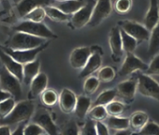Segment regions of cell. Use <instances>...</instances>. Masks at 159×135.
Returning a JSON list of instances; mask_svg holds the SVG:
<instances>
[{"mask_svg":"<svg viewBox=\"0 0 159 135\" xmlns=\"http://www.w3.org/2000/svg\"><path fill=\"white\" fill-rule=\"evenodd\" d=\"M11 131L10 129V125H0V135H10Z\"/></svg>","mask_w":159,"mask_h":135,"instance_id":"44","label":"cell"},{"mask_svg":"<svg viewBox=\"0 0 159 135\" xmlns=\"http://www.w3.org/2000/svg\"><path fill=\"white\" fill-rule=\"evenodd\" d=\"M93 47L82 46L72 50L69 56V64L74 70H83L93 53Z\"/></svg>","mask_w":159,"mask_h":135,"instance_id":"11","label":"cell"},{"mask_svg":"<svg viewBox=\"0 0 159 135\" xmlns=\"http://www.w3.org/2000/svg\"><path fill=\"white\" fill-rule=\"evenodd\" d=\"M95 4H96V2L89 1L83 8H81L74 14L71 15L69 22H70L73 28L80 29V28H83L84 26H85L89 24V22L92 18Z\"/></svg>","mask_w":159,"mask_h":135,"instance_id":"9","label":"cell"},{"mask_svg":"<svg viewBox=\"0 0 159 135\" xmlns=\"http://www.w3.org/2000/svg\"><path fill=\"white\" fill-rule=\"evenodd\" d=\"M106 109L109 115L113 116H120L122 115L125 111V105L118 100H112L108 105H106Z\"/></svg>","mask_w":159,"mask_h":135,"instance_id":"35","label":"cell"},{"mask_svg":"<svg viewBox=\"0 0 159 135\" xmlns=\"http://www.w3.org/2000/svg\"><path fill=\"white\" fill-rule=\"evenodd\" d=\"M86 3L87 2L85 0H65V1H61V2L56 1L54 3V6L59 8L65 13L68 15H72L77 11L83 8Z\"/></svg>","mask_w":159,"mask_h":135,"instance_id":"24","label":"cell"},{"mask_svg":"<svg viewBox=\"0 0 159 135\" xmlns=\"http://www.w3.org/2000/svg\"><path fill=\"white\" fill-rule=\"evenodd\" d=\"M92 101L91 99L88 97V95H80L77 98V103H76V107L74 110V114L75 115L79 118V119H84L87 116V114L89 112V110L92 107Z\"/></svg>","mask_w":159,"mask_h":135,"instance_id":"21","label":"cell"},{"mask_svg":"<svg viewBox=\"0 0 159 135\" xmlns=\"http://www.w3.org/2000/svg\"><path fill=\"white\" fill-rule=\"evenodd\" d=\"M98 78L99 79V81L101 83H111L112 82L115 77H116V72L111 66H105V67H101L100 69L98 71V74H97Z\"/></svg>","mask_w":159,"mask_h":135,"instance_id":"30","label":"cell"},{"mask_svg":"<svg viewBox=\"0 0 159 135\" xmlns=\"http://www.w3.org/2000/svg\"><path fill=\"white\" fill-rule=\"evenodd\" d=\"M44 8L46 11L47 17H49L52 21H54L57 23H63V22H67L70 20L71 15L65 13L63 11H61L59 8H57L54 5L46 6Z\"/></svg>","mask_w":159,"mask_h":135,"instance_id":"26","label":"cell"},{"mask_svg":"<svg viewBox=\"0 0 159 135\" xmlns=\"http://www.w3.org/2000/svg\"><path fill=\"white\" fill-rule=\"evenodd\" d=\"M80 134L84 135H96L97 134V128H96V121L88 118L86 122L84 123L82 129L80 130Z\"/></svg>","mask_w":159,"mask_h":135,"instance_id":"40","label":"cell"},{"mask_svg":"<svg viewBox=\"0 0 159 135\" xmlns=\"http://www.w3.org/2000/svg\"><path fill=\"white\" fill-rule=\"evenodd\" d=\"M21 83L22 82L15 75L11 73L5 67L0 69V87L11 93L16 100H19L23 96Z\"/></svg>","mask_w":159,"mask_h":135,"instance_id":"4","label":"cell"},{"mask_svg":"<svg viewBox=\"0 0 159 135\" xmlns=\"http://www.w3.org/2000/svg\"><path fill=\"white\" fill-rule=\"evenodd\" d=\"M40 100H41V102L45 106L52 107V106H54L58 102L59 95L56 93L55 90L52 88H46L40 95Z\"/></svg>","mask_w":159,"mask_h":135,"instance_id":"32","label":"cell"},{"mask_svg":"<svg viewBox=\"0 0 159 135\" xmlns=\"http://www.w3.org/2000/svg\"><path fill=\"white\" fill-rule=\"evenodd\" d=\"M49 43L50 42L47 41L39 47H36L33 49H27V50H14V49L10 48V47H3V49L9 54H11L16 61H18L19 63L24 65V64H26L28 62L34 61L37 58L38 54L48 47Z\"/></svg>","mask_w":159,"mask_h":135,"instance_id":"8","label":"cell"},{"mask_svg":"<svg viewBox=\"0 0 159 135\" xmlns=\"http://www.w3.org/2000/svg\"><path fill=\"white\" fill-rule=\"evenodd\" d=\"M138 91L144 97L159 101V83L146 73L138 74Z\"/></svg>","mask_w":159,"mask_h":135,"instance_id":"5","label":"cell"},{"mask_svg":"<svg viewBox=\"0 0 159 135\" xmlns=\"http://www.w3.org/2000/svg\"><path fill=\"white\" fill-rule=\"evenodd\" d=\"M109 44L111 52V57L115 62H119L124 54L123 43H122V36H121V28L118 26H114L111 29L109 35Z\"/></svg>","mask_w":159,"mask_h":135,"instance_id":"14","label":"cell"},{"mask_svg":"<svg viewBox=\"0 0 159 135\" xmlns=\"http://www.w3.org/2000/svg\"><path fill=\"white\" fill-rule=\"evenodd\" d=\"M35 113V102L33 100H21L16 103L13 110L4 118H0V125H14L27 122Z\"/></svg>","mask_w":159,"mask_h":135,"instance_id":"1","label":"cell"},{"mask_svg":"<svg viewBox=\"0 0 159 135\" xmlns=\"http://www.w3.org/2000/svg\"><path fill=\"white\" fill-rule=\"evenodd\" d=\"M116 90L117 97L126 102H131L135 98L136 92L138 91V76L120 83L116 86Z\"/></svg>","mask_w":159,"mask_h":135,"instance_id":"15","label":"cell"},{"mask_svg":"<svg viewBox=\"0 0 159 135\" xmlns=\"http://www.w3.org/2000/svg\"><path fill=\"white\" fill-rule=\"evenodd\" d=\"M55 1H57V2H61V1H65V0H55Z\"/></svg>","mask_w":159,"mask_h":135,"instance_id":"46","label":"cell"},{"mask_svg":"<svg viewBox=\"0 0 159 135\" xmlns=\"http://www.w3.org/2000/svg\"><path fill=\"white\" fill-rule=\"evenodd\" d=\"M45 42H47V40L44 38L33 36L25 32L15 31L11 38L8 47L14 50H27L39 47Z\"/></svg>","mask_w":159,"mask_h":135,"instance_id":"2","label":"cell"},{"mask_svg":"<svg viewBox=\"0 0 159 135\" xmlns=\"http://www.w3.org/2000/svg\"><path fill=\"white\" fill-rule=\"evenodd\" d=\"M148 41V54L150 57H153L159 54V24L151 31V36Z\"/></svg>","mask_w":159,"mask_h":135,"instance_id":"27","label":"cell"},{"mask_svg":"<svg viewBox=\"0 0 159 135\" xmlns=\"http://www.w3.org/2000/svg\"><path fill=\"white\" fill-rule=\"evenodd\" d=\"M109 116L106 106L104 105H93L87 114V117L95 121L105 120Z\"/></svg>","mask_w":159,"mask_h":135,"instance_id":"31","label":"cell"},{"mask_svg":"<svg viewBox=\"0 0 159 135\" xmlns=\"http://www.w3.org/2000/svg\"><path fill=\"white\" fill-rule=\"evenodd\" d=\"M48 76L44 72H39L31 82L30 84V91H29V99L35 100L39 96L42 94V92L48 86Z\"/></svg>","mask_w":159,"mask_h":135,"instance_id":"20","label":"cell"},{"mask_svg":"<svg viewBox=\"0 0 159 135\" xmlns=\"http://www.w3.org/2000/svg\"><path fill=\"white\" fill-rule=\"evenodd\" d=\"M16 105V100L11 97L4 101L0 102V118H4L8 114H11V112L13 110V108Z\"/></svg>","mask_w":159,"mask_h":135,"instance_id":"36","label":"cell"},{"mask_svg":"<svg viewBox=\"0 0 159 135\" xmlns=\"http://www.w3.org/2000/svg\"><path fill=\"white\" fill-rule=\"evenodd\" d=\"M100 83L101 82L99 81L98 76L90 75V76L86 77L84 84V91L85 95L91 96V95L95 94L97 92V90L98 89Z\"/></svg>","mask_w":159,"mask_h":135,"instance_id":"33","label":"cell"},{"mask_svg":"<svg viewBox=\"0 0 159 135\" xmlns=\"http://www.w3.org/2000/svg\"><path fill=\"white\" fill-rule=\"evenodd\" d=\"M33 120L35 123L39 124L46 131L47 134L55 135L59 133L57 126L52 120L51 114L46 110H39L36 113Z\"/></svg>","mask_w":159,"mask_h":135,"instance_id":"16","label":"cell"},{"mask_svg":"<svg viewBox=\"0 0 159 135\" xmlns=\"http://www.w3.org/2000/svg\"><path fill=\"white\" fill-rule=\"evenodd\" d=\"M11 97H12V95H11V93L5 91V90H3V89H0V102H2V101H4L5 100H7V99H9V98H11Z\"/></svg>","mask_w":159,"mask_h":135,"instance_id":"45","label":"cell"},{"mask_svg":"<svg viewBox=\"0 0 159 135\" xmlns=\"http://www.w3.org/2000/svg\"><path fill=\"white\" fill-rule=\"evenodd\" d=\"M149 65L143 62L139 57L132 54H126V56L122 64V67L119 71L120 77H125L131 75L136 72H144L148 69Z\"/></svg>","mask_w":159,"mask_h":135,"instance_id":"6","label":"cell"},{"mask_svg":"<svg viewBox=\"0 0 159 135\" xmlns=\"http://www.w3.org/2000/svg\"><path fill=\"white\" fill-rule=\"evenodd\" d=\"M96 128H97V134L98 135H109L110 128L106 122L104 120L101 121H96Z\"/></svg>","mask_w":159,"mask_h":135,"instance_id":"42","label":"cell"},{"mask_svg":"<svg viewBox=\"0 0 159 135\" xmlns=\"http://www.w3.org/2000/svg\"><path fill=\"white\" fill-rule=\"evenodd\" d=\"M47 17L46 15V11L44 7H37L33 10H31L28 13L25 15L23 18L24 20H28L32 22H43V20Z\"/></svg>","mask_w":159,"mask_h":135,"instance_id":"34","label":"cell"},{"mask_svg":"<svg viewBox=\"0 0 159 135\" xmlns=\"http://www.w3.org/2000/svg\"><path fill=\"white\" fill-rule=\"evenodd\" d=\"M144 73L148 75H154V76H159V54L154 55L149 64L148 69L144 72Z\"/></svg>","mask_w":159,"mask_h":135,"instance_id":"39","label":"cell"},{"mask_svg":"<svg viewBox=\"0 0 159 135\" xmlns=\"http://www.w3.org/2000/svg\"><path fill=\"white\" fill-rule=\"evenodd\" d=\"M0 60L6 69L15 75L21 82L24 79V65L16 61L11 54H9L2 46H0Z\"/></svg>","mask_w":159,"mask_h":135,"instance_id":"13","label":"cell"},{"mask_svg":"<svg viewBox=\"0 0 159 135\" xmlns=\"http://www.w3.org/2000/svg\"><path fill=\"white\" fill-rule=\"evenodd\" d=\"M120 28L127 34L135 38L138 41H148L151 36V31L144 26L138 22L125 20L119 22Z\"/></svg>","mask_w":159,"mask_h":135,"instance_id":"7","label":"cell"},{"mask_svg":"<svg viewBox=\"0 0 159 135\" xmlns=\"http://www.w3.org/2000/svg\"><path fill=\"white\" fill-rule=\"evenodd\" d=\"M133 5L132 0H116L114 4V9L118 13L125 14L127 13Z\"/></svg>","mask_w":159,"mask_h":135,"instance_id":"37","label":"cell"},{"mask_svg":"<svg viewBox=\"0 0 159 135\" xmlns=\"http://www.w3.org/2000/svg\"><path fill=\"white\" fill-rule=\"evenodd\" d=\"M111 11H112L111 0H98L95 4L92 18L88 26L91 27L98 26L111 15Z\"/></svg>","mask_w":159,"mask_h":135,"instance_id":"10","label":"cell"},{"mask_svg":"<svg viewBox=\"0 0 159 135\" xmlns=\"http://www.w3.org/2000/svg\"><path fill=\"white\" fill-rule=\"evenodd\" d=\"M93 53L89 57L87 63L81 70L80 72V78H86L96 72H98L102 67V51L98 46H93Z\"/></svg>","mask_w":159,"mask_h":135,"instance_id":"12","label":"cell"},{"mask_svg":"<svg viewBox=\"0 0 159 135\" xmlns=\"http://www.w3.org/2000/svg\"><path fill=\"white\" fill-rule=\"evenodd\" d=\"M144 26L152 31L159 24V1L150 0L149 9L144 17Z\"/></svg>","mask_w":159,"mask_h":135,"instance_id":"18","label":"cell"},{"mask_svg":"<svg viewBox=\"0 0 159 135\" xmlns=\"http://www.w3.org/2000/svg\"><path fill=\"white\" fill-rule=\"evenodd\" d=\"M149 121V115L143 111H137L129 117V128L134 132H139Z\"/></svg>","mask_w":159,"mask_h":135,"instance_id":"22","label":"cell"},{"mask_svg":"<svg viewBox=\"0 0 159 135\" xmlns=\"http://www.w3.org/2000/svg\"><path fill=\"white\" fill-rule=\"evenodd\" d=\"M116 97H117V90H116V88L104 90V91H102L98 96V98L94 101L93 105H104V106H106L110 102L116 99Z\"/></svg>","mask_w":159,"mask_h":135,"instance_id":"28","label":"cell"},{"mask_svg":"<svg viewBox=\"0 0 159 135\" xmlns=\"http://www.w3.org/2000/svg\"><path fill=\"white\" fill-rule=\"evenodd\" d=\"M106 124L108 125L109 128L113 130V132H118L123 129L129 128V118L123 117V116H113L109 115L105 120Z\"/></svg>","mask_w":159,"mask_h":135,"instance_id":"25","label":"cell"},{"mask_svg":"<svg viewBox=\"0 0 159 135\" xmlns=\"http://www.w3.org/2000/svg\"><path fill=\"white\" fill-rule=\"evenodd\" d=\"M24 134L25 135H41V134H47V133L39 124L33 122L28 125H25L24 128Z\"/></svg>","mask_w":159,"mask_h":135,"instance_id":"38","label":"cell"},{"mask_svg":"<svg viewBox=\"0 0 159 135\" xmlns=\"http://www.w3.org/2000/svg\"><path fill=\"white\" fill-rule=\"evenodd\" d=\"M121 36H122V43H123V50L125 54H132L135 52L138 46V40L127 34L125 31L121 29Z\"/></svg>","mask_w":159,"mask_h":135,"instance_id":"29","label":"cell"},{"mask_svg":"<svg viewBox=\"0 0 159 135\" xmlns=\"http://www.w3.org/2000/svg\"><path fill=\"white\" fill-rule=\"evenodd\" d=\"M63 133L64 134H77V133H80V130L78 129L77 124L72 121V122L68 123L67 127L63 131Z\"/></svg>","mask_w":159,"mask_h":135,"instance_id":"43","label":"cell"},{"mask_svg":"<svg viewBox=\"0 0 159 135\" xmlns=\"http://www.w3.org/2000/svg\"><path fill=\"white\" fill-rule=\"evenodd\" d=\"M15 31H21L25 32L33 36L44 38L46 40L51 39H57V35L53 33L46 25H44L42 22H32L28 20H24L21 22L18 26H14L13 28Z\"/></svg>","mask_w":159,"mask_h":135,"instance_id":"3","label":"cell"},{"mask_svg":"<svg viewBox=\"0 0 159 135\" xmlns=\"http://www.w3.org/2000/svg\"><path fill=\"white\" fill-rule=\"evenodd\" d=\"M40 70V61L35 59L34 61L24 64V79L23 82L26 86H30L33 79L39 73Z\"/></svg>","mask_w":159,"mask_h":135,"instance_id":"23","label":"cell"},{"mask_svg":"<svg viewBox=\"0 0 159 135\" xmlns=\"http://www.w3.org/2000/svg\"><path fill=\"white\" fill-rule=\"evenodd\" d=\"M140 134H152L159 135V125L154 121L149 120L148 123L144 126V128L139 132Z\"/></svg>","mask_w":159,"mask_h":135,"instance_id":"41","label":"cell"},{"mask_svg":"<svg viewBox=\"0 0 159 135\" xmlns=\"http://www.w3.org/2000/svg\"><path fill=\"white\" fill-rule=\"evenodd\" d=\"M77 98L78 96H76V94L72 90L68 88L62 89L58 100V104L61 111L65 114L74 113L77 103Z\"/></svg>","mask_w":159,"mask_h":135,"instance_id":"17","label":"cell"},{"mask_svg":"<svg viewBox=\"0 0 159 135\" xmlns=\"http://www.w3.org/2000/svg\"><path fill=\"white\" fill-rule=\"evenodd\" d=\"M55 0H22L17 6V12L20 17L24 18L26 13L37 7H46L54 5Z\"/></svg>","mask_w":159,"mask_h":135,"instance_id":"19","label":"cell"}]
</instances>
